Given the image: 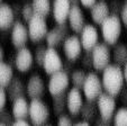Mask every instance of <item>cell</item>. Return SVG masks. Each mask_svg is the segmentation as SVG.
Here are the masks:
<instances>
[{
	"mask_svg": "<svg viewBox=\"0 0 127 126\" xmlns=\"http://www.w3.org/2000/svg\"><path fill=\"white\" fill-rule=\"evenodd\" d=\"M22 7H23V6L18 5V3L12 5V10H14V14H15V16H16V18L19 16V15L22 16Z\"/></svg>",
	"mask_w": 127,
	"mask_h": 126,
	"instance_id": "b9f144b4",
	"label": "cell"
},
{
	"mask_svg": "<svg viewBox=\"0 0 127 126\" xmlns=\"http://www.w3.org/2000/svg\"><path fill=\"white\" fill-rule=\"evenodd\" d=\"M101 35H102L103 42L109 46H114L117 44L120 35H122L123 23L120 17L117 15H109L105 19V22L100 25Z\"/></svg>",
	"mask_w": 127,
	"mask_h": 126,
	"instance_id": "7a4b0ae2",
	"label": "cell"
},
{
	"mask_svg": "<svg viewBox=\"0 0 127 126\" xmlns=\"http://www.w3.org/2000/svg\"><path fill=\"white\" fill-rule=\"evenodd\" d=\"M82 67L87 70L94 69V61H92V52L91 51H84L81 57Z\"/></svg>",
	"mask_w": 127,
	"mask_h": 126,
	"instance_id": "1f68e13d",
	"label": "cell"
},
{
	"mask_svg": "<svg viewBox=\"0 0 127 126\" xmlns=\"http://www.w3.org/2000/svg\"><path fill=\"white\" fill-rule=\"evenodd\" d=\"M74 125H77V126H89V125H90V123H89V122H87V121H84V119H82V121L77 122Z\"/></svg>",
	"mask_w": 127,
	"mask_h": 126,
	"instance_id": "ee69618b",
	"label": "cell"
},
{
	"mask_svg": "<svg viewBox=\"0 0 127 126\" xmlns=\"http://www.w3.org/2000/svg\"><path fill=\"white\" fill-rule=\"evenodd\" d=\"M15 22H16V16L12 10V6L2 2L0 5V31L10 29Z\"/></svg>",
	"mask_w": 127,
	"mask_h": 126,
	"instance_id": "44dd1931",
	"label": "cell"
},
{
	"mask_svg": "<svg viewBox=\"0 0 127 126\" xmlns=\"http://www.w3.org/2000/svg\"><path fill=\"white\" fill-rule=\"evenodd\" d=\"M70 82H71L70 74H67L64 70H61V71L51 74V78L47 83V90L51 93V96L64 93L69 89Z\"/></svg>",
	"mask_w": 127,
	"mask_h": 126,
	"instance_id": "52a82bcc",
	"label": "cell"
},
{
	"mask_svg": "<svg viewBox=\"0 0 127 126\" xmlns=\"http://www.w3.org/2000/svg\"><path fill=\"white\" fill-rule=\"evenodd\" d=\"M73 63H74L73 61H71V60H67L66 62H64V63H63V69L62 70H64V71L66 72L67 74H71L72 71H73Z\"/></svg>",
	"mask_w": 127,
	"mask_h": 126,
	"instance_id": "74e56055",
	"label": "cell"
},
{
	"mask_svg": "<svg viewBox=\"0 0 127 126\" xmlns=\"http://www.w3.org/2000/svg\"><path fill=\"white\" fill-rule=\"evenodd\" d=\"M70 26L64 24H58L55 27H53L52 29L47 32L45 40H46V45L48 47H58L61 44H63L65 40L70 36Z\"/></svg>",
	"mask_w": 127,
	"mask_h": 126,
	"instance_id": "9c48e42d",
	"label": "cell"
},
{
	"mask_svg": "<svg viewBox=\"0 0 127 126\" xmlns=\"http://www.w3.org/2000/svg\"><path fill=\"white\" fill-rule=\"evenodd\" d=\"M70 3H71V6H81L80 0H70Z\"/></svg>",
	"mask_w": 127,
	"mask_h": 126,
	"instance_id": "7dc6e473",
	"label": "cell"
},
{
	"mask_svg": "<svg viewBox=\"0 0 127 126\" xmlns=\"http://www.w3.org/2000/svg\"><path fill=\"white\" fill-rule=\"evenodd\" d=\"M3 59H5V51H3V48L0 46V62H2Z\"/></svg>",
	"mask_w": 127,
	"mask_h": 126,
	"instance_id": "bcb514c9",
	"label": "cell"
},
{
	"mask_svg": "<svg viewBox=\"0 0 127 126\" xmlns=\"http://www.w3.org/2000/svg\"><path fill=\"white\" fill-rule=\"evenodd\" d=\"M103 91L114 97H118L125 87V78L122 67L117 64H109L102 70L101 77Z\"/></svg>",
	"mask_w": 127,
	"mask_h": 126,
	"instance_id": "6da1fadb",
	"label": "cell"
},
{
	"mask_svg": "<svg viewBox=\"0 0 127 126\" xmlns=\"http://www.w3.org/2000/svg\"><path fill=\"white\" fill-rule=\"evenodd\" d=\"M113 124L116 126H127V107L116 110L113 117Z\"/></svg>",
	"mask_w": 127,
	"mask_h": 126,
	"instance_id": "f1b7e54d",
	"label": "cell"
},
{
	"mask_svg": "<svg viewBox=\"0 0 127 126\" xmlns=\"http://www.w3.org/2000/svg\"><path fill=\"white\" fill-rule=\"evenodd\" d=\"M14 77V67L3 61L0 62V86L7 88Z\"/></svg>",
	"mask_w": 127,
	"mask_h": 126,
	"instance_id": "cb8c5ba5",
	"label": "cell"
},
{
	"mask_svg": "<svg viewBox=\"0 0 127 126\" xmlns=\"http://www.w3.org/2000/svg\"><path fill=\"white\" fill-rule=\"evenodd\" d=\"M45 90V82L39 74H33L29 77L26 84V93L31 99H42Z\"/></svg>",
	"mask_w": 127,
	"mask_h": 126,
	"instance_id": "5bb4252c",
	"label": "cell"
},
{
	"mask_svg": "<svg viewBox=\"0 0 127 126\" xmlns=\"http://www.w3.org/2000/svg\"><path fill=\"white\" fill-rule=\"evenodd\" d=\"M1 3H2V0H0V5H1Z\"/></svg>",
	"mask_w": 127,
	"mask_h": 126,
	"instance_id": "c3c4849f",
	"label": "cell"
},
{
	"mask_svg": "<svg viewBox=\"0 0 127 126\" xmlns=\"http://www.w3.org/2000/svg\"><path fill=\"white\" fill-rule=\"evenodd\" d=\"M11 44L15 48H20L26 46L27 41L29 40L28 28L27 26L20 20H16L11 27V34H10Z\"/></svg>",
	"mask_w": 127,
	"mask_h": 126,
	"instance_id": "7c38bea8",
	"label": "cell"
},
{
	"mask_svg": "<svg viewBox=\"0 0 127 126\" xmlns=\"http://www.w3.org/2000/svg\"><path fill=\"white\" fill-rule=\"evenodd\" d=\"M46 50H47V45H44V44H41V45L36 46L35 52H34V61L37 65L42 67L43 65V61L44 57H45V53Z\"/></svg>",
	"mask_w": 127,
	"mask_h": 126,
	"instance_id": "f546056e",
	"label": "cell"
},
{
	"mask_svg": "<svg viewBox=\"0 0 127 126\" xmlns=\"http://www.w3.org/2000/svg\"><path fill=\"white\" fill-rule=\"evenodd\" d=\"M95 124H96V125H101V126H107V125H110L111 122L106 121V119L101 118L100 116H98L96 118V121H95Z\"/></svg>",
	"mask_w": 127,
	"mask_h": 126,
	"instance_id": "ab89813d",
	"label": "cell"
},
{
	"mask_svg": "<svg viewBox=\"0 0 127 126\" xmlns=\"http://www.w3.org/2000/svg\"><path fill=\"white\" fill-rule=\"evenodd\" d=\"M92 61H94V69L96 71H101L110 64L111 52L109 45L103 43H98L92 48Z\"/></svg>",
	"mask_w": 127,
	"mask_h": 126,
	"instance_id": "ba28073f",
	"label": "cell"
},
{
	"mask_svg": "<svg viewBox=\"0 0 127 126\" xmlns=\"http://www.w3.org/2000/svg\"><path fill=\"white\" fill-rule=\"evenodd\" d=\"M31 122H28L27 118H18V119H14V123L12 125L15 126H26V125H31Z\"/></svg>",
	"mask_w": 127,
	"mask_h": 126,
	"instance_id": "f35d334b",
	"label": "cell"
},
{
	"mask_svg": "<svg viewBox=\"0 0 127 126\" xmlns=\"http://www.w3.org/2000/svg\"><path fill=\"white\" fill-rule=\"evenodd\" d=\"M86 78H87V73L83 70H80V69L72 71V73L70 74V80H71L73 87H75L78 89H81V90H82V87H83L84 81H86Z\"/></svg>",
	"mask_w": 127,
	"mask_h": 126,
	"instance_id": "83f0119b",
	"label": "cell"
},
{
	"mask_svg": "<svg viewBox=\"0 0 127 126\" xmlns=\"http://www.w3.org/2000/svg\"><path fill=\"white\" fill-rule=\"evenodd\" d=\"M109 15H110L109 5L106 0H97V2L90 8V16L92 22L99 26L105 22V19Z\"/></svg>",
	"mask_w": 127,
	"mask_h": 126,
	"instance_id": "d6986e66",
	"label": "cell"
},
{
	"mask_svg": "<svg viewBox=\"0 0 127 126\" xmlns=\"http://www.w3.org/2000/svg\"><path fill=\"white\" fill-rule=\"evenodd\" d=\"M109 5V10H110V14L111 15H117L119 16L120 14V10H122V6L123 3L119 2L118 0H113L110 3H108Z\"/></svg>",
	"mask_w": 127,
	"mask_h": 126,
	"instance_id": "836d02e7",
	"label": "cell"
},
{
	"mask_svg": "<svg viewBox=\"0 0 127 126\" xmlns=\"http://www.w3.org/2000/svg\"><path fill=\"white\" fill-rule=\"evenodd\" d=\"M11 114L14 116V119L29 118V102L26 100V98L22 97L12 101Z\"/></svg>",
	"mask_w": 127,
	"mask_h": 126,
	"instance_id": "7402d4cb",
	"label": "cell"
},
{
	"mask_svg": "<svg viewBox=\"0 0 127 126\" xmlns=\"http://www.w3.org/2000/svg\"><path fill=\"white\" fill-rule=\"evenodd\" d=\"M42 68L44 69L45 73L48 74V76L55 73L58 71H61L63 69L62 57L60 56V54H59L55 47H48L47 46Z\"/></svg>",
	"mask_w": 127,
	"mask_h": 126,
	"instance_id": "30bf717a",
	"label": "cell"
},
{
	"mask_svg": "<svg viewBox=\"0 0 127 126\" xmlns=\"http://www.w3.org/2000/svg\"><path fill=\"white\" fill-rule=\"evenodd\" d=\"M82 44L80 37L77 35H70L63 42V52L67 60L77 61L82 54Z\"/></svg>",
	"mask_w": 127,
	"mask_h": 126,
	"instance_id": "4fadbf2b",
	"label": "cell"
},
{
	"mask_svg": "<svg viewBox=\"0 0 127 126\" xmlns=\"http://www.w3.org/2000/svg\"><path fill=\"white\" fill-rule=\"evenodd\" d=\"M58 125L60 126H69V125H73V121L69 115L62 114L59 116L58 118Z\"/></svg>",
	"mask_w": 127,
	"mask_h": 126,
	"instance_id": "e575fe53",
	"label": "cell"
},
{
	"mask_svg": "<svg viewBox=\"0 0 127 126\" xmlns=\"http://www.w3.org/2000/svg\"><path fill=\"white\" fill-rule=\"evenodd\" d=\"M34 53L28 47L24 46L17 50L15 54V68L19 72H27L34 63Z\"/></svg>",
	"mask_w": 127,
	"mask_h": 126,
	"instance_id": "2e32d148",
	"label": "cell"
},
{
	"mask_svg": "<svg viewBox=\"0 0 127 126\" xmlns=\"http://www.w3.org/2000/svg\"><path fill=\"white\" fill-rule=\"evenodd\" d=\"M119 97H120V99H122L123 104L127 105V87H124V88H123V90H122V92H120Z\"/></svg>",
	"mask_w": 127,
	"mask_h": 126,
	"instance_id": "7bdbcfd3",
	"label": "cell"
},
{
	"mask_svg": "<svg viewBox=\"0 0 127 126\" xmlns=\"http://www.w3.org/2000/svg\"><path fill=\"white\" fill-rule=\"evenodd\" d=\"M70 9H71L70 0H53L52 14L56 24H64L67 22Z\"/></svg>",
	"mask_w": 127,
	"mask_h": 126,
	"instance_id": "e0dca14e",
	"label": "cell"
},
{
	"mask_svg": "<svg viewBox=\"0 0 127 126\" xmlns=\"http://www.w3.org/2000/svg\"><path fill=\"white\" fill-rule=\"evenodd\" d=\"M98 107H97V102L96 101H91V100H86L82 105L81 112H80V115H81V118L84 119V121L89 122L91 124L92 122L96 121V118L98 117Z\"/></svg>",
	"mask_w": 127,
	"mask_h": 126,
	"instance_id": "603a6c76",
	"label": "cell"
},
{
	"mask_svg": "<svg viewBox=\"0 0 127 126\" xmlns=\"http://www.w3.org/2000/svg\"><path fill=\"white\" fill-rule=\"evenodd\" d=\"M113 61L115 64L123 67L127 62V46L125 44H115L114 45V51L111 52Z\"/></svg>",
	"mask_w": 127,
	"mask_h": 126,
	"instance_id": "484cf974",
	"label": "cell"
},
{
	"mask_svg": "<svg viewBox=\"0 0 127 126\" xmlns=\"http://www.w3.org/2000/svg\"><path fill=\"white\" fill-rule=\"evenodd\" d=\"M14 123V116L12 114H10L6 108H3L2 110H0V125H12Z\"/></svg>",
	"mask_w": 127,
	"mask_h": 126,
	"instance_id": "d6a6232c",
	"label": "cell"
},
{
	"mask_svg": "<svg viewBox=\"0 0 127 126\" xmlns=\"http://www.w3.org/2000/svg\"><path fill=\"white\" fill-rule=\"evenodd\" d=\"M51 112L47 104L42 99H31L29 102V121L33 125H44L50 119Z\"/></svg>",
	"mask_w": 127,
	"mask_h": 126,
	"instance_id": "3957f363",
	"label": "cell"
},
{
	"mask_svg": "<svg viewBox=\"0 0 127 126\" xmlns=\"http://www.w3.org/2000/svg\"><path fill=\"white\" fill-rule=\"evenodd\" d=\"M7 91H6V88L0 86V110H2L3 108L6 107V104H7Z\"/></svg>",
	"mask_w": 127,
	"mask_h": 126,
	"instance_id": "d590c367",
	"label": "cell"
},
{
	"mask_svg": "<svg viewBox=\"0 0 127 126\" xmlns=\"http://www.w3.org/2000/svg\"><path fill=\"white\" fill-rule=\"evenodd\" d=\"M82 92H83V97L86 98V100L96 101L97 98L103 92L102 82L98 74L95 72L87 73L86 81L82 87Z\"/></svg>",
	"mask_w": 127,
	"mask_h": 126,
	"instance_id": "277c9868",
	"label": "cell"
},
{
	"mask_svg": "<svg viewBox=\"0 0 127 126\" xmlns=\"http://www.w3.org/2000/svg\"><path fill=\"white\" fill-rule=\"evenodd\" d=\"M80 41L84 51H92V48L99 43V33L96 26L86 24L80 33Z\"/></svg>",
	"mask_w": 127,
	"mask_h": 126,
	"instance_id": "9a60e30c",
	"label": "cell"
},
{
	"mask_svg": "<svg viewBox=\"0 0 127 126\" xmlns=\"http://www.w3.org/2000/svg\"><path fill=\"white\" fill-rule=\"evenodd\" d=\"M27 28H28L29 40L33 43H39L42 40L46 37L48 32V26L45 17L38 16V15H34L33 18L27 24Z\"/></svg>",
	"mask_w": 127,
	"mask_h": 126,
	"instance_id": "5b68a950",
	"label": "cell"
},
{
	"mask_svg": "<svg viewBox=\"0 0 127 126\" xmlns=\"http://www.w3.org/2000/svg\"><path fill=\"white\" fill-rule=\"evenodd\" d=\"M52 97V107L54 114L56 116L64 114V110L66 109V93H60V95H55Z\"/></svg>",
	"mask_w": 127,
	"mask_h": 126,
	"instance_id": "4316f807",
	"label": "cell"
},
{
	"mask_svg": "<svg viewBox=\"0 0 127 126\" xmlns=\"http://www.w3.org/2000/svg\"><path fill=\"white\" fill-rule=\"evenodd\" d=\"M96 2H97V0H80L81 6H83L86 8H91Z\"/></svg>",
	"mask_w": 127,
	"mask_h": 126,
	"instance_id": "60d3db41",
	"label": "cell"
},
{
	"mask_svg": "<svg viewBox=\"0 0 127 126\" xmlns=\"http://www.w3.org/2000/svg\"><path fill=\"white\" fill-rule=\"evenodd\" d=\"M35 15L33 9V6H32V2H27L25 3L22 7V18L26 24H28L29 20L33 18V16Z\"/></svg>",
	"mask_w": 127,
	"mask_h": 126,
	"instance_id": "4dcf8cb0",
	"label": "cell"
},
{
	"mask_svg": "<svg viewBox=\"0 0 127 126\" xmlns=\"http://www.w3.org/2000/svg\"><path fill=\"white\" fill-rule=\"evenodd\" d=\"M67 22H69L71 31H73L77 34L81 33L82 28L86 26V17H84V14L80 8V6H71Z\"/></svg>",
	"mask_w": 127,
	"mask_h": 126,
	"instance_id": "ac0fdd59",
	"label": "cell"
},
{
	"mask_svg": "<svg viewBox=\"0 0 127 126\" xmlns=\"http://www.w3.org/2000/svg\"><path fill=\"white\" fill-rule=\"evenodd\" d=\"M119 17H120V20H122L123 25L127 28V0L123 3L122 6V10H120V14H119Z\"/></svg>",
	"mask_w": 127,
	"mask_h": 126,
	"instance_id": "8d00e7d4",
	"label": "cell"
},
{
	"mask_svg": "<svg viewBox=\"0 0 127 126\" xmlns=\"http://www.w3.org/2000/svg\"><path fill=\"white\" fill-rule=\"evenodd\" d=\"M83 96H82L81 89L73 87L70 89L66 93V109L69 110L70 116L78 117L81 112L82 105H83Z\"/></svg>",
	"mask_w": 127,
	"mask_h": 126,
	"instance_id": "8fae6325",
	"label": "cell"
},
{
	"mask_svg": "<svg viewBox=\"0 0 127 126\" xmlns=\"http://www.w3.org/2000/svg\"><path fill=\"white\" fill-rule=\"evenodd\" d=\"M123 73H124V78H125V83L127 84V62L123 65Z\"/></svg>",
	"mask_w": 127,
	"mask_h": 126,
	"instance_id": "f6af8a7d",
	"label": "cell"
},
{
	"mask_svg": "<svg viewBox=\"0 0 127 126\" xmlns=\"http://www.w3.org/2000/svg\"><path fill=\"white\" fill-rule=\"evenodd\" d=\"M32 6L35 15L47 17L52 12V1L51 0H32Z\"/></svg>",
	"mask_w": 127,
	"mask_h": 126,
	"instance_id": "d4e9b609",
	"label": "cell"
},
{
	"mask_svg": "<svg viewBox=\"0 0 127 126\" xmlns=\"http://www.w3.org/2000/svg\"><path fill=\"white\" fill-rule=\"evenodd\" d=\"M6 91H7L8 99H10L11 101L18 99V98L25 97L27 95L26 86L24 84L22 79L18 78V77H14L12 78V80L10 81V83L8 84L7 88H6Z\"/></svg>",
	"mask_w": 127,
	"mask_h": 126,
	"instance_id": "ffe728a7",
	"label": "cell"
},
{
	"mask_svg": "<svg viewBox=\"0 0 127 126\" xmlns=\"http://www.w3.org/2000/svg\"><path fill=\"white\" fill-rule=\"evenodd\" d=\"M115 98L116 97L105 92V91L97 98V107H98L99 116L101 118L113 122V117L116 113V107H117V102H116Z\"/></svg>",
	"mask_w": 127,
	"mask_h": 126,
	"instance_id": "8992f818",
	"label": "cell"
}]
</instances>
